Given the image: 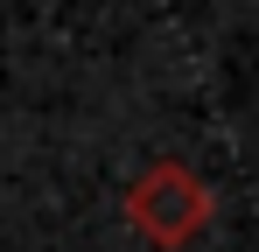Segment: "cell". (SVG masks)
<instances>
[{"instance_id": "6da1fadb", "label": "cell", "mask_w": 259, "mask_h": 252, "mask_svg": "<svg viewBox=\"0 0 259 252\" xmlns=\"http://www.w3.org/2000/svg\"><path fill=\"white\" fill-rule=\"evenodd\" d=\"M196 210H203V196H196L182 175H154V182L140 189V224H154L161 238L189 231V224H196Z\"/></svg>"}]
</instances>
